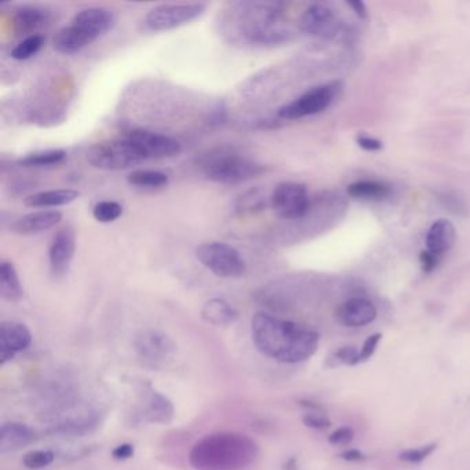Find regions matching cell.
Returning <instances> with one entry per match:
<instances>
[{
	"label": "cell",
	"mask_w": 470,
	"mask_h": 470,
	"mask_svg": "<svg viewBox=\"0 0 470 470\" xmlns=\"http://www.w3.org/2000/svg\"><path fill=\"white\" fill-rule=\"evenodd\" d=\"M455 240H456V232H455L453 225L449 221L440 218L436 222H433L427 231L426 248L431 254L441 257L442 254L451 250Z\"/></svg>",
	"instance_id": "cell-20"
},
{
	"label": "cell",
	"mask_w": 470,
	"mask_h": 470,
	"mask_svg": "<svg viewBox=\"0 0 470 470\" xmlns=\"http://www.w3.org/2000/svg\"><path fill=\"white\" fill-rule=\"evenodd\" d=\"M259 456L258 442L242 433L207 434L195 442L189 463L195 470H248Z\"/></svg>",
	"instance_id": "cell-2"
},
{
	"label": "cell",
	"mask_w": 470,
	"mask_h": 470,
	"mask_svg": "<svg viewBox=\"0 0 470 470\" xmlns=\"http://www.w3.org/2000/svg\"><path fill=\"white\" fill-rule=\"evenodd\" d=\"M134 349L144 365L151 368L167 367L178 353V345L170 335L152 328L144 330L137 335Z\"/></svg>",
	"instance_id": "cell-7"
},
{
	"label": "cell",
	"mask_w": 470,
	"mask_h": 470,
	"mask_svg": "<svg viewBox=\"0 0 470 470\" xmlns=\"http://www.w3.org/2000/svg\"><path fill=\"white\" fill-rule=\"evenodd\" d=\"M34 430L25 423L6 422L0 433V452L9 453L19 451L34 441Z\"/></svg>",
	"instance_id": "cell-21"
},
{
	"label": "cell",
	"mask_w": 470,
	"mask_h": 470,
	"mask_svg": "<svg viewBox=\"0 0 470 470\" xmlns=\"http://www.w3.org/2000/svg\"><path fill=\"white\" fill-rule=\"evenodd\" d=\"M251 337L264 356L286 364L302 363L319 348L316 331L264 312L253 316Z\"/></svg>",
	"instance_id": "cell-1"
},
{
	"label": "cell",
	"mask_w": 470,
	"mask_h": 470,
	"mask_svg": "<svg viewBox=\"0 0 470 470\" xmlns=\"http://www.w3.org/2000/svg\"><path fill=\"white\" fill-rule=\"evenodd\" d=\"M302 422L306 427H310L314 430H325L332 425L331 420L321 412H306L302 416Z\"/></svg>",
	"instance_id": "cell-34"
},
{
	"label": "cell",
	"mask_w": 470,
	"mask_h": 470,
	"mask_svg": "<svg viewBox=\"0 0 470 470\" xmlns=\"http://www.w3.org/2000/svg\"><path fill=\"white\" fill-rule=\"evenodd\" d=\"M79 196L81 193L75 189H52L30 195L24 203L31 209H49L74 203Z\"/></svg>",
	"instance_id": "cell-23"
},
{
	"label": "cell",
	"mask_w": 470,
	"mask_h": 470,
	"mask_svg": "<svg viewBox=\"0 0 470 470\" xmlns=\"http://www.w3.org/2000/svg\"><path fill=\"white\" fill-rule=\"evenodd\" d=\"M390 193L389 186L376 181H359L348 188V195L356 199H372L381 200L387 197Z\"/></svg>",
	"instance_id": "cell-26"
},
{
	"label": "cell",
	"mask_w": 470,
	"mask_h": 470,
	"mask_svg": "<svg viewBox=\"0 0 470 470\" xmlns=\"http://www.w3.org/2000/svg\"><path fill=\"white\" fill-rule=\"evenodd\" d=\"M67 158V152L63 149H49V151H41L35 153H30L25 158L20 160L21 166L25 167H46V166H54L64 162Z\"/></svg>",
	"instance_id": "cell-27"
},
{
	"label": "cell",
	"mask_w": 470,
	"mask_h": 470,
	"mask_svg": "<svg viewBox=\"0 0 470 470\" xmlns=\"http://www.w3.org/2000/svg\"><path fill=\"white\" fill-rule=\"evenodd\" d=\"M330 360H334L337 364L357 365L360 364V352L354 346H342L331 354Z\"/></svg>",
	"instance_id": "cell-33"
},
{
	"label": "cell",
	"mask_w": 470,
	"mask_h": 470,
	"mask_svg": "<svg viewBox=\"0 0 470 470\" xmlns=\"http://www.w3.org/2000/svg\"><path fill=\"white\" fill-rule=\"evenodd\" d=\"M196 258L199 262L218 277L236 279L246 273V264L240 253L225 243L210 242L197 246Z\"/></svg>",
	"instance_id": "cell-6"
},
{
	"label": "cell",
	"mask_w": 470,
	"mask_h": 470,
	"mask_svg": "<svg viewBox=\"0 0 470 470\" xmlns=\"http://www.w3.org/2000/svg\"><path fill=\"white\" fill-rule=\"evenodd\" d=\"M356 142L360 148H363L364 151H368V152H376V151L382 149V142L375 140V138H371V137L360 136L356 138Z\"/></svg>",
	"instance_id": "cell-39"
},
{
	"label": "cell",
	"mask_w": 470,
	"mask_h": 470,
	"mask_svg": "<svg viewBox=\"0 0 470 470\" xmlns=\"http://www.w3.org/2000/svg\"><path fill=\"white\" fill-rule=\"evenodd\" d=\"M381 339H382V334L381 332H375V334L370 335L364 341L363 348L360 350V363H364V361L370 360L374 356L375 350H376V348H378V345L381 342Z\"/></svg>",
	"instance_id": "cell-36"
},
{
	"label": "cell",
	"mask_w": 470,
	"mask_h": 470,
	"mask_svg": "<svg viewBox=\"0 0 470 470\" xmlns=\"http://www.w3.org/2000/svg\"><path fill=\"white\" fill-rule=\"evenodd\" d=\"M32 342L30 328L19 321H3L0 325V364L13 360L19 352L25 350Z\"/></svg>",
	"instance_id": "cell-14"
},
{
	"label": "cell",
	"mask_w": 470,
	"mask_h": 470,
	"mask_svg": "<svg viewBox=\"0 0 470 470\" xmlns=\"http://www.w3.org/2000/svg\"><path fill=\"white\" fill-rule=\"evenodd\" d=\"M270 204L280 218H302L309 210V196L305 185L297 182L279 184L272 193Z\"/></svg>",
	"instance_id": "cell-10"
},
{
	"label": "cell",
	"mask_w": 470,
	"mask_h": 470,
	"mask_svg": "<svg viewBox=\"0 0 470 470\" xmlns=\"http://www.w3.org/2000/svg\"><path fill=\"white\" fill-rule=\"evenodd\" d=\"M127 181L140 188H162L169 184V177L164 173L153 170H136L129 174Z\"/></svg>",
	"instance_id": "cell-28"
},
{
	"label": "cell",
	"mask_w": 470,
	"mask_h": 470,
	"mask_svg": "<svg viewBox=\"0 0 470 470\" xmlns=\"http://www.w3.org/2000/svg\"><path fill=\"white\" fill-rule=\"evenodd\" d=\"M339 456L348 462H363V460H365V455L360 449H356V448L345 449L343 452H341Z\"/></svg>",
	"instance_id": "cell-40"
},
{
	"label": "cell",
	"mask_w": 470,
	"mask_h": 470,
	"mask_svg": "<svg viewBox=\"0 0 470 470\" xmlns=\"http://www.w3.org/2000/svg\"><path fill=\"white\" fill-rule=\"evenodd\" d=\"M354 438V430L349 426H342L328 436V442L332 445H349Z\"/></svg>",
	"instance_id": "cell-35"
},
{
	"label": "cell",
	"mask_w": 470,
	"mask_h": 470,
	"mask_svg": "<svg viewBox=\"0 0 470 470\" xmlns=\"http://www.w3.org/2000/svg\"><path fill=\"white\" fill-rule=\"evenodd\" d=\"M43 45H45V38L42 35L36 34V35L28 36L12 50V57L19 61L28 60L34 57L35 54H38L41 49L43 47Z\"/></svg>",
	"instance_id": "cell-29"
},
{
	"label": "cell",
	"mask_w": 470,
	"mask_h": 470,
	"mask_svg": "<svg viewBox=\"0 0 470 470\" xmlns=\"http://www.w3.org/2000/svg\"><path fill=\"white\" fill-rule=\"evenodd\" d=\"M436 448H437V444L431 442V444H426V445L419 447V448L404 449L403 452H400L398 458L407 463H420L426 458H429L436 451Z\"/></svg>",
	"instance_id": "cell-32"
},
{
	"label": "cell",
	"mask_w": 470,
	"mask_h": 470,
	"mask_svg": "<svg viewBox=\"0 0 470 470\" xmlns=\"http://www.w3.org/2000/svg\"><path fill=\"white\" fill-rule=\"evenodd\" d=\"M89 163L100 170L120 171L142 163L145 159L126 138L101 141L87 151Z\"/></svg>",
	"instance_id": "cell-5"
},
{
	"label": "cell",
	"mask_w": 470,
	"mask_h": 470,
	"mask_svg": "<svg viewBox=\"0 0 470 470\" xmlns=\"http://www.w3.org/2000/svg\"><path fill=\"white\" fill-rule=\"evenodd\" d=\"M228 35L253 46L277 45L287 39L281 12L266 3H236L226 19Z\"/></svg>",
	"instance_id": "cell-3"
},
{
	"label": "cell",
	"mask_w": 470,
	"mask_h": 470,
	"mask_svg": "<svg viewBox=\"0 0 470 470\" xmlns=\"http://www.w3.org/2000/svg\"><path fill=\"white\" fill-rule=\"evenodd\" d=\"M339 21L331 9L323 5H312L299 19L301 31L324 39L334 38L339 31Z\"/></svg>",
	"instance_id": "cell-12"
},
{
	"label": "cell",
	"mask_w": 470,
	"mask_h": 470,
	"mask_svg": "<svg viewBox=\"0 0 470 470\" xmlns=\"http://www.w3.org/2000/svg\"><path fill=\"white\" fill-rule=\"evenodd\" d=\"M335 87L337 85H323L306 92L297 100L281 107L279 116L286 120H298L323 112L332 103L337 93Z\"/></svg>",
	"instance_id": "cell-9"
},
{
	"label": "cell",
	"mask_w": 470,
	"mask_h": 470,
	"mask_svg": "<svg viewBox=\"0 0 470 470\" xmlns=\"http://www.w3.org/2000/svg\"><path fill=\"white\" fill-rule=\"evenodd\" d=\"M199 166L204 177L220 184H237L257 177L262 167L231 148H215L204 153Z\"/></svg>",
	"instance_id": "cell-4"
},
{
	"label": "cell",
	"mask_w": 470,
	"mask_h": 470,
	"mask_svg": "<svg viewBox=\"0 0 470 470\" xmlns=\"http://www.w3.org/2000/svg\"><path fill=\"white\" fill-rule=\"evenodd\" d=\"M136 453V448L133 444H129V442H125V444H120L118 445L116 448H114L112 451V458L115 460H127L130 458H133Z\"/></svg>",
	"instance_id": "cell-38"
},
{
	"label": "cell",
	"mask_w": 470,
	"mask_h": 470,
	"mask_svg": "<svg viewBox=\"0 0 470 470\" xmlns=\"http://www.w3.org/2000/svg\"><path fill=\"white\" fill-rule=\"evenodd\" d=\"M50 13L46 9L38 6H23L13 14L12 27L17 35L32 36L35 31L47 24Z\"/></svg>",
	"instance_id": "cell-18"
},
{
	"label": "cell",
	"mask_w": 470,
	"mask_h": 470,
	"mask_svg": "<svg viewBox=\"0 0 470 470\" xmlns=\"http://www.w3.org/2000/svg\"><path fill=\"white\" fill-rule=\"evenodd\" d=\"M206 10L202 3H173L151 9L142 20L148 32H167L184 27L199 19Z\"/></svg>",
	"instance_id": "cell-8"
},
{
	"label": "cell",
	"mask_w": 470,
	"mask_h": 470,
	"mask_svg": "<svg viewBox=\"0 0 470 470\" xmlns=\"http://www.w3.org/2000/svg\"><path fill=\"white\" fill-rule=\"evenodd\" d=\"M72 24L86 31L97 41L100 36L105 35L115 27L116 17L108 9L89 8L76 13L72 19Z\"/></svg>",
	"instance_id": "cell-16"
},
{
	"label": "cell",
	"mask_w": 470,
	"mask_h": 470,
	"mask_svg": "<svg viewBox=\"0 0 470 470\" xmlns=\"http://www.w3.org/2000/svg\"><path fill=\"white\" fill-rule=\"evenodd\" d=\"M94 41L96 39L92 35H89L86 31H83L75 24H71L68 27L61 28L56 34L53 39V46L58 53L71 56L83 50L85 47L92 45Z\"/></svg>",
	"instance_id": "cell-19"
},
{
	"label": "cell",
	"mask_w": 470,
	"mask_h": 470,
	"mask_svg": "<svg viewBox=\"0 0 470 470\" xmlns=\"http://www.w3.org/2000/svg\"><path fill=\"white\" fill-rule=\"evenodd\" d=\"M348 5L353 9L356 16H359V19H367V9L361 0H353V2H348Z\"/></svg>",
	"instance_id": "cell-41"
},
{
	"label": "cell",
	"mask_w": 470,
	"mask_h": 470,
	"mask_svg": "<svg viewBox=\"0 0 470 470\" xmlns=\"http://www.w3.org/2000/svg\"><path fill=\"white\" fill-rule=\"evenodd\" d=\"M56 459V455L53 451L49 449H34L30 451L28 453L24 455L23 463L25 467L31 469V470H38V469H43L47 467L49 464H52Z\"/></svg>",
	"instance_id": "cell-31"
},
{
	"label": "cell",
	"mask_w": 470,
	"mask_h": 470,
	"mask_svg": "<svg viewBox=\"0 0 470 470\" xmlns=\"http://www.w3.org/2000/svg\"><path fill=\"white\" fill-rule=\"evenodd\" d=\"M125 138L138 149L145 160L174 158L181 152V144L177 140L148 130H133Z\"/></svg>",
	"instance_id": "cell-11"
},
{
	"label": "cell",
	"mask_w": 470,
	"mask_h": 470,
	"mask_svg": "<svg viewBox=\"0 0 470 470\" xmlns=\"http://www.w3.org/2000/svg\"><path fill=\"white\" fill-rule=\"evenodd\" d=\"M75 248L76 239L72 228L65 226L53 236L49 247V261L53 276L61 277L68 272L75 255Z\"/></svg>",
	"instance_id": "cell-13"
},
{
	"label": "cell",
	"mask_w": 470,
	"mask_h": 470,
	"mask_svg": "<svg viewBox=\"0 0 470 470\" xmlns=\"http://www.w3.org/2000/svg\"><path fill=\"white\" fill-rule=\"evenodd\" d=\"M202 317L214 325L228 327L237 320L236 309L222 298H211L202 308Z\"/></svg>",
	"instance_id": "cell-24"
},
{
	"label": "cell",
	"mask_w": 470,
	"mask_h": 470,
	"mask_svg": "<svg viewBox=\"0 0 470 470\" xmlns=\"http://www.w3.org/2000/svg\"><path fill=\"white\" fill-rule=\"evenodd\" d=\"M144 418L151 423L169 425L173 422L175 409L171 400L160 392L151 390L144 403Z\"/></svg>",
	"instance_id": "cell-22"
},
{
	"label": "cell",
	"mask_w": 470,
	"mask_h": 470,
	"mask_svg": "<svg viewBox=\"0 0 470 470\" xmlns=\"http://www.w3.org/2000/svg\"><path fill=\"white\" fill-rule=\"evenodd\" d=\"M123 214V207L118 202L104 200L94 206L93 217L101 224H109L120 218Z\"/></svg>",
	"instance_id": "cell-30"
},
{
	"label": "cell",
	"mask_w": 470,
	"mask_h": 470,
	"mask_svg": "<svg viewBox=\"0 0 470 470\" xmlns=\"http://www.w3.org/2000/svg\"><path fill=\"white\" fill-rule=\"evenodd\" d=\"M61 218H63V214L56 210L34 211L19 218L13 225V231L24 236L42 233L58 225Z\"/></svg>",
	"instance_id": "cell-17"
},
{
	"label": "cell",
	"mask_w": 470,
	"mask_h": 470,
	"mask_svg": "<svg viewBox=\"0 0 470 470\" xmlns=\"http://www.w3.org/2000/svg\"><path fill=\"white\" fill-rule=\"evenodd\" d=\"M438 258H440V257L431 254V253L427 251V250L422 251L420 255H419L420 265H422V272H423V273H431V272L436 269L437 264H438Z\"/></svg>",
	"instance_id": "cell-37"
},
{
	"label": "cell",
	"mask_w": 470,
	"mask_h": 470,
	"mask_svg": "<svg viewBox=\"0 0 470 470\" xmlns=\"http://www.w3.org/2000/svg\"><path fill=\"white\" fill-rule=\"evenodd\" d=\"M376 308L365 298L348 299L335 312L338 321L350 328L368 325L376 319Z\"/></svg>",
	"instance_id": "cell-15"
},
{
	"label": "cell",
	"mask_w": 470,
	"mask_h": 470,
	"mask_svg": "<svg viewBox=\"0 0 470 470\" xmlns=\"http://www.w3.org/2000/svg\"><path fill=\"white\" fill-rule=\"evenodd\" d=\"M0 295L8 302H19L24 295L17 269L9 261L0 265Z\"/></svg>",
	"instance_id": "cell-25"
}]
</instances>
